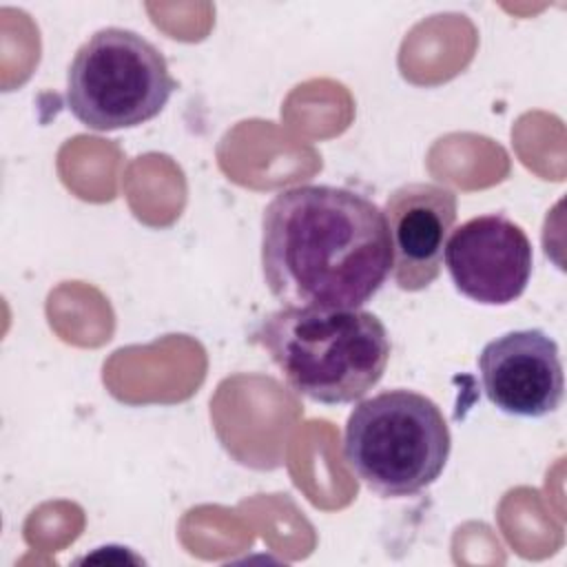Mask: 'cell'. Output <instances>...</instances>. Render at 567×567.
Wrapping results in <instances>:
<instances>
[{
    "instance_id": "cell-1",
    "label": "cell",
    "mask_w": 567,
    "mask_h": 567,
    "mask_svg": "<svg viewBox=\"0 0 567 567\" xmlns=\"http://www.w3.org/2000/svg\"><path fill=\"white\" fill-rule=\"evenodd\" d=\"M261 268L284 308H361L392 270L385 215L350 188H286L261 217Z\"/></svg>"
},
{
    "instance_id": "cell-2",
    "label": "cell",
    "mask_w": 567,
    "mask_h": 567,
    "mask_svg": "<svg viewBox=\"0 0 567 567\" xmlns=\"http://www.w3.org/2000/svg\"><path fill=\"white\" fill-rule=\"evenodd\" d=\"M255 339L297 394L326 405L363 399L390 359L383 321L361 308H281Z\"/></svg>"
},
{
    "instance_id": "cell-3",
    "label": "cell",
    "mask_w": 567,
    "mask_h": 567,
    "mask_svg": "<svg viewBox=\"0 0 567 567\" xmlns=\"http://www.w3.org/2000/svg\"><path fill=\"white\" fill-rule=\"evenodd\" d=\"M441 408L414 390H385L357 403L343 430V458L379 496H414L432 485L450 456Z\"/></svg>"
},
{
    "instance_id": "cell-4",
    "label": "cell",
    "mask_w": 567,
    "mask_h": 567,
    "mask_svg": "<svg viewBox=\"0 0 567 567\" xmlns=\"http://www.w3.org/2000/svg\"><path fill=\"white\" fill-rule=\"evenodd\" d=\"M177 82L162 51L144 35L106 27L75 53L66 73V106L93 131L140 126L166 106Z\"/></svg>"
},
{
    "instance_id": "cell-5",
    "label": "cell",
    "mask_w": 567,
    "mask_h": 567,
    "mask_svg": "<svg viewBox=\"0 0 567 567\" xmlns=\"http://www.w3.org/2000/svg\"><path fill=\"white\" fill-rule=\"evenodd\" d=\"M443 257L454 288L485 306L516 301L534 266L525 230L498 213L472 217L452 230Z\"/></svg>"
},
{
    "instance_id": "cell-6",
    "label": "cell",
    "mask_w": 567,
    "mask_h": 567,
    "mask_svg": "<svg viewBox=\"0 0 567 567\" xmlns=\"http://www.w3.org/2000/svg\"><path fill=\"white\" fill-rule=\"evenodd\" d=\"M478 372L487 401L509 416L540 419L558 410L565 392L556 341L538 330H512L478 354Z\"/></svg>"
},
{
    "instance_id": "cell-7",
    "label": "cell",
    "mask_w": 567,
    "mask_h": 567,
    "mask_svg": "<svg viewBox=\"0 0 567 567\" xmlns=\"http://www.w3.org/2000/svg\"><path fill=\"white\" fill-rule=\"evenodd\" d=\"M392 246V279L419 292L441 272L443 252L456 221V195L441 184L410 182L394 188L383 206Z\"/></svg>"
}]
</instances>
